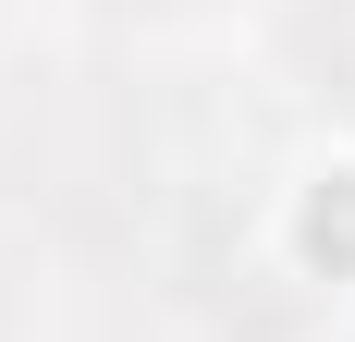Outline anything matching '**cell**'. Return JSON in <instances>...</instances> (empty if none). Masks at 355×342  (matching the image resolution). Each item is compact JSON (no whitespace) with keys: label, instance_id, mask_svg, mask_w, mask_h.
Wrapping results in <instances>:
<instances>
[{"label":"cell","instance_id":"cell-1","mask_svg":"<svg viewBox=\"0 0 355 342\" xmlns=\"http://www.w3.org/2000/svg\"><path fill=\"white\" fill-rule=\"evenodd\" d=\"M282 62L355 110V0H282Z\"/></svg>","mask_w":355,"mask_h":342},{"label":"cell","instance_id":"cell-2","mask_svg":"<svg viewBox=\"0 0 355 342\" xmlns=\"http://www.w3.org/2000/svg\"><path fill=\"white\" fill-rule=\"evenodd\" d=\"M0 342H37V281H25L12 244H0Z\"/></svg>","mask_w":355,"mask_h":342},{"label":"cell","instance_id":"cell-3","mask_svg":"<svg viewBox=\"0 0 355 342\" xmlns=\"http://www.w3.org/2000/svg\"><path fill=\"white\" fill-rule=\"evenodd\" d=\"M123 12H196V0H123Z\"/></svg>","mask_w":355,"mask_h":342}]
</instances>
